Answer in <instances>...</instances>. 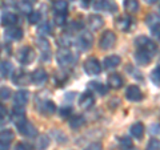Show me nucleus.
I'll use <instances>...</instances> for the list:
<instances>
[{"label": "nucleus", "mask_w": 160, "mask_h": 150, "mask_svg": "<svg viewBox=\"0 0 160 150\" xmlns=\"http://www.w3.org/2000/svg\"><path fill=\"white\" fill-rule=\"evenodd\" d=\"M13 139V133L11 130H3L2 134H0V146H2V150H8L9 143Z\"/></svg>", "instance_id": "14"}, {"label": "nucleus", "mask_w": 160, "mask_h": 150, "mask_svg": "<svg viewBox=\"0 0 160 150\" xmlns=\"http://www.w3.org/2000/svg\"><path fill=\"white\" fill-rule=\"evenodd\" d=\"M92 7L95 11H107V12H115L118 9L116 4L108 2V0H96V2H93Z\"/></svg>", "instance_id": "7"}, {"label": "nucleus", "mask_w": 160, "mask_h": 150, "mask_svg": "<svg viewBox=\"0 0 160 150\" xmlns=\"http://www.w3.org/2000/svg\"><path fill=\"white\" fill-rule=\"evenodd\" d=\"M51 32H52V26H51V23H49V21H44V23H40V24H39V27H38V33H39L42 37L51 35Z\"/></svg>", "instance_id": "25"}, {"label": "nucleus", "mask_w": 160, "mask_h": 150, "mask_svg": "<svg viewBox=\"0 0 160 150\" xmlns=\"http://www.w3.org/2000/svg\"><path fill=\"white\" fill-rule=\"evenodd\" d=\"M38 109L43 114H46V116H51V114H53L55 110H56V106H55V104L52 101L44 100V101H42V102L38 105Z\"/></svg>", "instance_id": "12"}, {"label": "nucleus", "mask_w": 160, "mask_h": 150, "mask_svg": "<svg viewBox=\"0 0 160 150\" xmlns=\"http://www.w3.org/2000/svg\"><path fill=\"white\" fill-rule=\"evenodd\" d=\"M151 31H152V35H153V37L156 39V40H159V41H160V26H158V27L152 28Z\"/></svg>", "instance_id": "44"}, {"label": "nucleus", "mask_w": 160, "mask_h": 150, "mask_svg": "<svg viewBox=\"0 0 160 150\" xmlns=\"http://www.w3.org/2000/svg\"><path fill=\"white\" fill-rule=\"evenodd\" d=\"M120 145H122V148L126 149V150L132 148V142H131V139H129L128 137H124V138L120 139Z\"/></svg>", "instance_id": "40"}, {"label": "nucleus", "mask_w": 160, "mask_h": 150, "mask_svg": "<svg viewBox=\"0 0 160 150\" xmlns=\"http://www.w3.org/2000/svg\"><path fill=\"white\" fill-rule=\"evenodd\" d=\"M135 45L142 51H146L148 53H153L158 49L156 44H155L152 40H149L147 36H139L135 39Z\"/></svg>", "instance_id": "2"}, {"label": "nucleus", "mask_w": 160, "mask_h": 150, "mask_svg": "<svg viewBox=\"0 0 160 150\" xmlns=\"http://www.w3.org/2000/svg\"><path fill=\"white\" fill-rule=\"evenodd\" d=\"M11 118H12V122L16 125L18 128H20L23 124H26L27 122V118H26V113H24V109L22 108V106H15V109H13V112H12V116H11Z\"/></svg>", "instance_id": "9"}, {"label": "nucleus", "mask_w": 160, "mask_h": 150, "mask_svg": "<svg viewBox=\"0 0 160 150\" xmlns=\"http://www.w3.org/2000/svg\"><path fill=\"white\" fill-rule=\"evenodd\" d=\"M108 85L113 89H119L123 87V78L120 77V74L112 73L111 76H108Z\"/></svg>", "instance_id": "23"}, {"label": "nucleus", "mask_w": 160, "mask_h": 150, "mask_svg": "<svg viewBox=\"0 0 160 150\" xmlns=\"http://www.w3.org/2000/svg\"><path fill=\"white\" fill-rule=\"evenodd\" d=\"M88 26L91 27V29H93V31H98V29H100L104 26V20L102 16H99V15H89Z\"/></svg>", "instance_id": "18"}, {"label": "nucleus", "mask_w": 160, "mask_h": 150, "mask_svg": "<svg viewBox=\"0 0 160 150\" xmlns=\"http://www.w3.org/2000/svg\"><path fill=\"white\" fill-rule=\"evenodd\" d=\"M40 19H42V13L39 11H32L31 13L28 15V21L31 24H38L40 23Z\"/></svg>", "instance_id": "34"}, {"label": "nucleus", "mask_w": 160, "mask_h": 150, "mask_svg": "<svg viewBox=\"0 0 160 150\" xmlns=\"http://www.w3.org/2000/svg\"><path fill=\"white\" fill-rule=\"evenodd\" d=\"M19 129V132L23 134V136H26V137H35L36 136V129H35V126L31 124V122H26V124H23Z\"/></svg>", "instance_id": "22"}, {"label": "nucleus", "mask_w": 160, "mask_h": 150, "mask_svg": "<svg viewBox=\"0 0 160 150\" xmlns=\"http://www.w3.org/2000/svg\"><path fill=\"white\" fill-rule=\"evenodd\" d=\"M59 113H60V116L64 117V118H66V117H69V114L72 113V108H71V106H64V108L60 109Z\"/></svg>", "instance_id": "41"}, {"label": "nucleus", "mask_w": 160, "mask_h": 150, "mask_svg": "<svg viewBox=\"0 0 160 150\" xmlns=\"http://www.w3.org/2000/svg\"><path fill=\"white\" fill-rule=\"evenodd\" d=\"M151 80L155 85H160V67H156L151 72Z\"/></svg>", "instance_id": "35"}, {"label": "nucleus", "mask_w": 160, "mask_h": 150, "mask_svg": "<svg viewBox=\"0 0 160 150\" xmlns=\"http://www.w3.org/2000/svg\"><path fill=\"white\" fill-rule=\"evenodd\" d=\"M15 150H33V149H32L31 145L27 143V142H20L15 146Z\"/></svg>", "instance_id": "42"}, {"label": "nucleus", "mask_w": 160, "mask_h": 150, "mask_svg": "<svg viewBox=\"0 0 160 150\" xmlns=\"http://www.w3.org/2000/svg\"><path fill=\"white\" fill-rule=\"evenodd\" d=\"M55 23H56L58 26H64V24L67 23L66 13H56L55 15Z\"/></svg>", "instance_id": "37"}, {"label": "nucleus", "mask_w": 160, "mask_h": 150, "mask_svg": "<svg viewBox=\"0 0 160 150\" xmlns=\"http://www.w3.org/2000/svg\"><path fill=\"white\" fill-rule=\"evenodd\" d=\"M131 24H132V20L129 16H119L116 19V27L122 32H127L131 28Z\"/></svg>", "instance_id": "16"}, {"label": "nucleus", "mask_w": 160, "mask_h": 150, "mask_svg": "<svg viewBox=\"0 0 160 150\" xmlns=\"http://www.w3.org/2000/svg\"><path fill=\"white\" fill-rule=\"evenodd\" d=\"M128 150H136V149H135V148H133V146H132V148H131V149H128Z\"/></svg>", "instance_id": "49"}, {"label": "nucleus", "mask_w": 160, "mask_h": 150, "mask_svg": "<svg viewBox=\"0 0 160 150\" xmlns=\"http://www.w3.org/2000/svg\"><path fill=\"white\" fill-rule=\"evenodd\" d=\"M38 47L42 52V59L44 61H49L51 59V47H49V43L47 41L44 37L38 39Z\"/></svg>", "instance_id": "10"}, {"label": "nucleus", "mask_w": 160, "mask_h": 150, "mask_svg": "<svg viewBox=\"0 0 160 150\" xmlns=\"http://www.w3.org/2000/svg\"><path fill=\"white\" fill-rule=\"evenodd\" d=\"M88 88L92 89V91H96L99 94H107V92H108V89H107L106 85H103L102 82H98V81L89 82L88 84Z\"/></svg>", "instance_id": "28"}, {"label": "nucleus", "mask_w": 160, "mask_h": 150, "mask_svg": "<svg viewBox=\"0 0 160 150\" xmlns=\"http://www.w3.org/2000/svg\"><path fill=\"white\" fill-rule=\"evenodd\" d=\"M19 9L22 11L23 13H31L32 12V8H31V4L27 3V2H22V3H19Z\"/></svg>", "instance_id": "36"}, {"label": "nucleus", "mask_w": 160, "mask_h": 150, "mask_svg": "<svg viewBox=\"0 0 160 150\" xmlns=\"http://www.w3.org/2000/svg\"><path fill=\"white\" fill-rule=\"evenodd\" d=\"M12 71V65L9 61H2V67H0V72H2V77L6 78L9 76V73Z\"/></svg>", "instance_id": "33"}, {"label": "nucleus", "mask_w": 160, "mask_h": 150, "mask_svg": "<svg viewBox=\"0 0 160 150\" xmlns=\"http://www.w3.org/2000/svg\"><path fill=\"white\" fill-rule=\"evenodd\" d=\"M0 113H2V118H4V116H7V110H6V108L3 106H0Z\"/></svg>", "instance_id": "46"}, {"label": "nucleus", "mask_w": 160, "mask_h": 150, "mask_svg": "<svg viewBox=\"0 0 160 150\" xmlns=\"http://www.w3.org/2000/svg\"><path fill=\"white\" fill-rule=\"evenodd\" d=\"M144 2H146L147 4H155V3H158L159 0H144Z\"/></svg>", "instance_id": "47"}, {"label": "nucleus", "mask_w": 160, "mask_h": 150, "mask_svg": "<svg viewBox=\"0 0 160 150\" xmlns=\"http://www.w3.org/2000/svg\"><path fill=\"white\" fill-rule=\"evenodd\" d=\"M92 41H93V37H92V35L87 32V31H83L82 33L78 36V47L80 49H83V51H87L88 48H91L92 45Z\"/></svg>", "instance_id": "6"}, {"label": "nucleus", "mask_w": 160, "mask_h": 150, "mask_svg": "<svg viewBox=\"0 0 160 150\" xmlns=\"http://www.w3.org/2000/svg\"><path fill=\"white\" fill-rule=\"evenodd\" d=\"M56 60H58L59 65L68 67V65H71V64H73L75 56L68 48H60L56 53Z\"/></svg>", "instance_id": "1"}, {"label": "nucleus", "mask_w": 160, "mask_h": 150, "mask_svg": "<svg viewBox=\"0 0 160 150\" xmlns=\"http://www.w3.org/2000/svg\"><path fill=\"white\" fill-rule=\"evenodd\" d=\"M120 61H122V60H120L119 56H116V54H112V56L106 57L103 65H104V68H106L107 71H111V69H115L118 65H120Z\"/></svg>", "instance_id": "20"}, {"label": "nucleus", "mask_w": 160, "mask_h": 150, "mask_svg": "<svg viewBox=\"0 0 160 150\" xmlns=\"http://www.w3.org/2000/svg\"><path fill=\"white\" fill-rule=\"evenodd\" d=\"M53 9L56 11V13H66L68 9V3L66 0H55Z\"/></svg>", "instance_id": "31"}, {"label": "nucleus", "mask_w": 160, "mask_h": 150, "mask_svg": "<svg viewBox=\"0 0 160 150\" xmlns=\"http://www.w3.org/2000/svg\"><path fill=\"white\" fill-rule=\"evenodd\" d=\"M35 146H36L38 150H46L49 146V138H48V136H46V134L39 136L36 138V143H35Z\"/></svg>", "instance_id": "26"}, {"label": "nucleus", "mask_w": 160, "mask_h": 150, "mask_svg": "<svg viewBox=\"0 0 160 150\" xmlns=\"http://www.w3.org/2000/svg\"><path fill=\"white\" fill-rule=\"evenodd\" d=\"M29 81H32V76H29L28 73L23 72V71H16L13 73L12 82L19 85V87H26Z\"/></svg>", "instance_id": "8"}, {"label": "nucleus", "mask_w": 160, "mask_h": 150, "mask_svg": "<svg viewBox=\"0 0 160 150\" xmlns=\"http://www.w3.org/2000/svg\"><path fill=\"white\" fill-rule=\"evenodd\" d=\"M0 97H2L3 101H4V100H8L9 97H11V89L3 87L2 89H0Z\"/></svg>", "instance_id": "39"}, {"label": "nucleus", "mask_w": 160, "mask_h": 150, "mask_svg": "<svg viewBox=\"0 0 160 150\" xmlns=\"http://www.w3.org/2000/svg\"><path fill=\"white\" fill-rule=\"evenodd\" d=\"M16 57L19 60V63H22V64L26 65V64H31L33 61L35 57H36V53H35V51L31 47H23L18 52Z\"/></svg>", "instance_id": "3"}, {"label": "nucleus", "mask_w": 160, "mask_h": 150, "mask_svg": "<svg viewBox=\"0 0 160 150\" xmlns=\"http://www.w3.org/2000/svg\"><path fill=\"white\" fill-rule=\"evenodd\" d=\"M6 36L12 40H22L23 39V29L19 27H8L6 29Z\"/></svg>", "instance_id": "21"}, {"label": "nucleus", "mask_w": 160, "mask_h": 150, "mask_svg": "<svg viewBox=\"0 0 160 150\" xmlns=\"http://www.w3.org/2000/svg\"><path fill=\"white\" fill-rule=\"evenodd\" d=\"M32 76V82L33 84H36V85H42L46 82V80H47V72L44 71V69L42 68H38L36 71H33V73L31 74Z\"/></svg>", "instance_id": "17"}, {"label": "nucleus", "mask_w": 160, "mask_h": 150, "mask_svg": "<svg viewBox=\"0 0 160 150\" xmlns=\"http://www.w3.org/2000/svg\"><path fill=\"white\" fill-rule=\"evenodd\" d=\"M84 2H89V0H84Z\"/></svg>", "instance_id": "50"}, {"label": "nucleus", "mask_w": 160, "mask_h": 150, "mask_svg": "<svg viewBox=\"0 0 160 150\" xmlns=\"http://www.w3.org/2000/svg\"><path fill=\"white\" fill-rule=\"evenodd\" d=\"M126 97H127V100H129V101L138 102V101H142L143 100V93H142V91H140L139 87H136V85H131V87L127 88Z\"/></svg>", "instance_id": "11"}, {"label": "nucleus", "mask_w": 160, "mask_h": 150, "mask_svg": "<svg viewBox=\"0 0 160 150\" xmlns=\"http://www.w3.org/2000/svg\"><path fill=\"white\" fill-rule=\"evenodd\" d=\"M93 102H95V98L91 92H84L79 98V105H80V108H83V109L91 108Z\"/></svg>", "instance_id": "15"}, {"label": "nucleus", "mask_w": 160, "mask_h": 150, "mask_svg": "<svg viewBox=\"0 0 160 150\" xmlns=\"http://www.w3.org/2000/svg\"><path fill=\"white\" fill-rule=\"evenodd\" d=\"M84 117L83 116H75L72 117L71 120H69V126H71L72 129H79L80 126H83L84 125Z\"/></svg>", "instance_id": "32"}, {"label": "nucleus", "mask_w": 160, "mask_h": 150, "mask_svg": "<svg viewBox=\"0 0 160 150\" xmlns=\"http://www.w3.org/2000/svg\"><path fill=\"white\" fill-rule=\"evenodd\" d=\"M84 71L89 76H96L102 71V65H100L99 60L95 57H89L84 61Z\"/></svg>", "instance_id": "4"}, {"label": "nucleus", "mask_w": 160, "mask_h": 150, "mask_svg": "<svg viewBox=\"0 0 160 150\" xmlns=\"http://www.w3.org/2000/svg\"><path fill=\"white\" fill-rule=\"evenodd\" d=\"M115 43H116V35L112 31H106L103 33V36L100 37L99 45L102 49H109L115 45Z\"/></svg>", "instance_id": "5"}, {"label": "nucleus", "mask_w": 160, "mask_h": 150, "mask_svg": "<svg viewBox=\"0 0 160 150\" xmlns=\"http://www.w3.org/2000/svg\"><path fill=\"white\" fill-rule=\"evenodd\" d=\"M124 9L129 13H135L139 9V2L138 0H124Z\"/></svg>", "instance_id": "29"}, {"label": "nucleus", "mask_w": 160, "mask_h": 150, "mask_svg": "<svg viewBox=\"0 0 160 150\" xmlns=\"http://www.w3.org/2000/svg\"><path fill=\"white\" fill-rule=\"evenodd\" d=\"M28 97H29V93L28 91H19L15 93L13 96V104L15 106H24L27 102H28Z\"/></svg>", "instance_id": "13"}, {"label": "nucleus", "mask_w": 160, "mask_h": 150, "mask_svg": "<svg viewBox=\"0 0 160 150\" xmlns=\"http://www.w3.org/2000/svg\"><path fill=\"white\" fill-rule=\"evenodd\" d=\"M146 150H160V141L159 139H151L147 145V149Z\"/></svg>", "instance_id": "38"}, {"label": "nucleus", "mask_w": 160, "mask_h": 150, "mask_svg": "<svg viewBox=\"0 0 160 150\" xmlns=\"http://www.w3.org/2000/svg\"><path fill=\"white\" fill-rule=\"evenodd\" d=\"M26 2H29V3H33V2H38V0H26Z\"/></svg>", "instance_id": "48"}, {"label": "nucleus", "mask_w": 160, "mask_h": 150, "mask_svg": "<svg viewBox=\"0 0 160 150\" xmlns=\"http://www.w3.org/2000/svg\"><path fill=\"white\" fill-rule=\"evenodd\" d=\"M146 23H147V26L152 29L155 27L160 26V16L158 13H149L148 16L146 17Z\"/></svg>", "instance_id": "27"}, {"label": "nucleus", "mask_w": 160, "mask_h": 150, "mask_svg": "<svg viewBox=\"0 0 160 150\" xmlns=\"http://www.w3.org/2000/svg\"><path fill=\"white\" fill-rule=\"evenodd\" d=\"M127 69H129V71H132V72H131V73H132V77H133V74H136V78H138V80H142V73H140L139 71H136L135 68L132 69V67H128Z\"/></svg>", "instance_id": "45"}, {"label": "nucleus", "mask_w": 160, "mask_h": 150, "mask_svg": "<svg viewBox=\"0 0 160 150\" xmlns=\"http://www.w3.org/2000/svg\"><path fill=\"white\" fill-rule=\"evenodd\" d=\"M144 133V126L142 122H136L131 126V134L135 138H142Z\"/></svg>", "instance_id": "30"}, {"label": "nucleus", "mask_w": 160, "mask_h": 150, "mask_svg": "<svg viewBox=\"0 0 160 150\" xmlns=\"http://www.w3.org/2000/svg\"><path fill=\"white\" fill-rule=\"evenodd\" d=\"M149 132L151 134H159L160 133V124H152L149 126Z\"/></svg>", "instance_id": "43"}, {"label": "nucleus", "mask_w": 160, "mask_h": 150, "mask_svg": "<svg viewBox=\"0 0 160 150\" xmlns=\"http://www.w3.org/2000/svg\"><path fill=\"white\" fill-rule=\"evenodd\" d=\"M135 60H136V63L140 64V65H147V64H149V61H151V53L139 49V51L135 53Z\"/></svg>", "instance_id": "19"}, {"label": "nucleus", "mask_w": 160, "mask_h": 150, "mask_svg": "<svg viewBox=\"0 0 160 150\" xmlns=\"http://www.w3.org/2000/svg\"><path fill=\"white\" fill-rule=\"evenodd\" d=\"M18 21V16L12 12H6L2 16V24L7 27H13V24Z\"/></svg>", "instance_id": "24"}]
</instances>
